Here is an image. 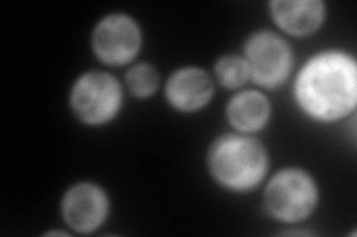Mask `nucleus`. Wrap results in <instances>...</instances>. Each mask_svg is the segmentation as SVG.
<instances>
[{
  "label": "nucleus",
  "mask_w": 357,
  "mask_h": 237,
  "mask_svg": "<svg viewBox=\"0 0 357 237\" xmlns=\"http://www.w3.org/2000/svg\"><path fill=\"white\" fill-rule=\"evenodd\" d=\"M216 76L223 86L237 88L248 81V63L238 56H225L216 64Z\"/></svg>",
  "instance_id": "9b49d317"
},
{
  "label": "nucleus",
  "mask_w": 357,
  "mask_h": 237,
  "mask_svg": "<svg viewBox=\"0 0 357 237\" xmlns=\"http://www.w3.org/2000/svg\"><path fill=\"white\" fill-rule=\"evenodd\" d=\"M245 54L249 73L256 82L266 88L280 85L292 67V54L287 43L274 33H259L253 36Z\"/></svg>",
  "instance_id": "39448f33"
},
{
  "label": "nucleus",
  "mask_w": 357,
  "mask_h": 237,
  "mask_svg": "<svg viewBox=\"0 0 357 237\" xmlns=\"http://www.w3.org/2000/svg\"><path fill=\"white\" fill-rule=\"evenodd\" d=\"M208 165L218 181L225 187L249 190L258 186L265 175L268 157L256 140L223 135L211 145Z\"/></svg>",
  "instance_id": "f03ea898"
},
{
  "label": "nucleus",
  "mask_w": 357,
  "mask_h": 237,
  "mask_svg": "<svg viewBox=\"0 0 357 237\" xmlns=\"http://www.w3.org/2000/svg\"><path fill=\"white\" fill-rule=\"evenodd\" d=\"M127 82L134 95L149 97L158 85V73L149 64H137L128 72Z\"/></svg>",
  "instance_id": "f8f14e48"
},
{
  "label": "nucleus",
  "mask_w": 357,
  "mask_h": 237,
  "mask_svg": "<svg viewBox=\"0 0 357 237\" xmlns=\"http://www.w3.org/2000/svg\"><path fill=\"white\" fill-rule=\"evenodd\" d=\"M213 94V83L208 74L199 69H182L176 72L167 85L170 103L182 111H194L204 107Z\"/></svg>",
  "instance_id": "6e6552de"
},
{
  "label": "nucleus",
  "mask_w": 357,
  "mask_h": 237,
  "mask_svg": "<svg viewBox=\"0 0 357 237\" xmlns=\"http://www.w3.org/2000/svg\"><path fill=\"white\" fill-rule=\"evenodd\" d=\"M317 202L314 181L299 169L278 172L265 191L266 208L282 221L296 222L308 217Z\"/></svg>",
  "instance_id": "7ed1b4c3"
},
{
  "label": "nucleus",
  "mask_w": 357,
  "mask_h": 237,
  "mask_svg": "<svg viewBox=\"0 0 357 237\" xmlns=\"http://www.w3.org/2000/svg\"><path fill=\"white\" fill-rule=\"evenodd\" d=\"M356 63L342 52H323L299 73L296 97L308 115L323 120L347 115L356 104Z\"/></svg>",
  "instance_id": "f257e3e1"
},
{
  "label": "nucleus",
  "mask_w": 357,
  "mask_h": 237,
  "mask_svg": "<svg viewBox=\"0 0 357 237\" xmlns=\"http://www.w3.org/2000/svg\"><path fill=\"white\" fill-rule=\"evenodd\" d=\"M273 17L277 24L290 35H308L317 30L325 15V6L317 0H282L274 2Z\"/></svg>",
  "instance_id": "1a4fd4ad"
},
{
  "label": "nucleus",
  "mask_w": 357,
  "mask_h": 237,
  "mask_svg": "<svg viewBox=\"0 0 357 237\" xmlns=\"http://www.w3.org/2000/svg\"><path fill=\"white\" fill-rule=\"evenodd\" d=\"M121 106V86L110 74H84L72 91V107L77 117L91 125L110 120Z\"/></svg>",
  "instance_id": "20e7f679"
},
{
  "label": "nucleus",
  "mask_w": 357,
  "mask_h": 237,
  "mask_svg": "<svg viewBox=\"0 0 357 237\" xmlns=\"http://www.w3.org/2000/svg\"><path fill=\"white\" fill-rule=\"evenodd\" d=\"M94 51L107 64H126L137 54L140 31L126 15H109L94 30Z\"/></svg>",
  "instance_id": "423d86ee"
},
{
  "label": "nucleus",
  "mask_w": 357,
  "mask_h": 237,
  "mask_svg": "<svg viewBox=\"0 0 357 237\" xmlns=\"http://www.w3.org/2000/svg\"><path fill=\"white\" fill-rule=\"evenodd\" d=\"M268 116H270V106L266 98L255 91L237 95L228 107L229 122L240 131H256L262 128Z\"/></svg>",
  "instance_id": "9d476101"
},
{
  "label": "nucleus",
  "mask_w": 357,
  "mask_h": 237,
  "mask_svg": "<svg viewBox=\"0 0 357 237\" xmlns=\"http://www.w3.org/2000/svg\"><path fill=\"white\" fill-rule=\"evenodd\" d=\"M106 213V195L93 184L75 186L63 200V215L67 224L77 231H93L103 222Z\"/></svg>",
  "instance_id": "0eeeda50"
}]
</instances>
